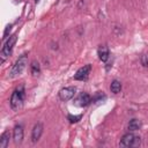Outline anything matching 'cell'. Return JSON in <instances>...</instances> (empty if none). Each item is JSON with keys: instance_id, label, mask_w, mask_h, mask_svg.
Returning a JSON list of instances; mask_svg holds the SVG:
<instances>
[{"instance_id": "cell-1", "label": "cell", "mask_w": 148, "mask_h": 148, "mask_svg": "<svg viewBox=\"0 0 148 148\" xmlns=\"http://www.w3.org/2000/svg\"><path fill=\"white\" fill-rule=\"evenodd\" d=\"M24 97H25V91H24L23 86L16 88V89L13 91V94H12V96H10V99H9V104H10L12 110L17 111L18 109H21V108L23 106Z\"/></svg>"}, {"instance_id": "cell-2", "label": "cell", "mask_w": 148, "mask_h": 148, "mask_svg": "<svg viewBox=\"0 0 148 148\" xmlns=\"http://www.w3.org/2000/svg\"><path fill=\"white\" fill-rule=\"evenodd\" d=\"M27 64H28V57H27V54L20 56L18 59L13 65V67L10 68L9 77H16V76H18L24 71V68L27 67Z\"/></svg>"}, {"instance_id": "cell-3", "label": "cell", "mask_w": 148, "mask_h": 148, "mask_svg": "<svg viewBox=\"0 0 148 148\" xmlns=\"http://www.w3.org/2000/svg\"><path fill=\"white\" fill-rule=\"evenodd\" d=\"M141 145V138L133 134V133H126L120 139L119 146L120 147H139Z\"/></svg>"}, {"instance_id": "cell-4", "label": "cell", "mask_w": 148, "mask_h": 148, "mask_svg": "<svg viewBox=\"0 0 148 148\" xmlns=\"http://www.w3.org/2000/svg\"><path fill=\"white\" fill-rule=\"evenodd\" d=\"M16 39H17L16 34H14V35L9 36V37L7 38V40L5 42V44H3L2 49H1V53H0V56H1V64L5 61V59H6L7 57L10 56V53H12V51H13V47H14V45H15V43H16Z\"/></svg>"}, {"instance_id": "cell-5", "label": "cell", "mask_w": 148, "mask_h": 148, "mask_svg": "<svg viewBox=\"0 0 148 148\" xmlns=\"http://www.w3.org/2000/svg\"><path fill=\"white\" fill-rule=\"evenodd\" d=\"M90 71H91V65L88 64V65H84L83 67L79 68L77 72L75 73L74 75V80H77V81H84L88 79L89 74H90Z\"/></svg>"}, {"instance_id": "cell-6", "label": "cell", "mask_w": 148, "mask_h": 148, "mask_svg": "<svg viewBox=\"0 0 148 148\" xmlns=\"http://www.w3.org/2000/svg\"><path fill=\"white\" fill-rule=\"evenodd\" d=\"M75 91H76V88L75 87H65V88H62L59 91V98L61 101H64V102L69 101V99H72L74 97Z\"/></svg>"}, {"instance_id": "cell-7", "label": "cell", "mask_w": 148, "mask_h": 148, "mask_svg": "<svg viewBox=\"0 0 148 148\" xmlns=\"http://www.w3.org/2000/svg\"><path fill=\"white\" fill-rule=\"evenodd\" d=\"M74 103H75L76 106L84 108V106H87V105H89L91 103V97H90V95L88 92L82 91V92L79 94V96L76 97V99L74 101Z\"/></svg>"}, {"instance_id": "cell-8", "label": "cell", "mask_w": 148, "mask_h": 148, "mask_svg": "<svg viewBox=\"0 0 148 148\" xmlns=\"http://www.w3.org/2000/svg\"><path fill=\"white\" fill-rule=\"evenodd\" d=\"M23 135H24L23 126L22 125H15V127L13 130V139H14V142L16 145H20L23 141Z\"/></svg>"}, {"instance_id": "cell-9", "label": "cell", "mask_w": 148, "mask_h": 148, "mask_svg": "<svg viewBox=\"0 0 148 148\" xmlns=\"http://www.w3.org/2000/svg\"><path fill=\"white\" fill-rule=\"evenodd\" d=\"M42 134H43V124H42V123L35 124V126H34V128H32V132H31V141H32L34 143L37 142V141L40 139Z\"/></svg>"}, {"instance_id": "cell-10", "label": "cell", "mask_w": 148, "mask_h": 148, "mask_svg": "<svg viewBox=\"0 0 148 148\" xmlns=\"http://www.w3.org/2000/svg\"><path fill=\"white\" fill-rule=\"evenodd\" d=\"M97 53H98L99 60H102L103 62L108 61V59H109V57H110V53H109V49H108L105 45H101V46L98 47Z\"/></svg>"}, {"instance_id": "cell-11", "label": "cell", "mask_w": 148, "mask_h": 148, "mask_svg": "<svg viewBox=\"0 0 148 148\" xmlns=\"http://www.w3.org/2000/svg\"><path fill=\"white\" fill-rule=\"evenodd\" d=\"M9 139H10V134L8 131H5L1 136H0V148H6L9 143Z\"/></svg>"}, {"instance_id": "cell-12", "label": "cell", "mask_w": 148, "mask_h": 148, "mask_svg": "<svg viewBox=\"0 0 148 148\" xmlns=\"http://www.w3.org/2000/svg\"><path fill=\"white\" fill-rule=\"evenodd\" d=\"M30 72L32 74V76H38L40 74V66H39V62L34 60L31 61V65H30Z\"/></svg>"}, {"instance_id": "cell-13", "label": "cell", "mask_w": 148, "mask_h": 148, "mask_svg": "<svg viewBox=\"0 0 148 148\" xmlns=\"http://www.w3.org/2000/svg\"><path fill=\"white\" fill-rule=\"evenodd\" d=\"M141 125L142 124L139 119H131L127 125V128H128V131H138V130H140Z\"/></svg>"}, {"instance_id": "cell-14", "label": "cell", "mask_w": 148, "mask_h": 148, "mask_svg": "<svg viewBox=\"0 0 148 148\" xmlns=\"http://www.w3.org/2000/svg\"><path fill=\"white\" fill-rule=\"evenodd\" d=\"M110 90H111V92H113V94L120 92V90H121V83H120L118 80H113V81L111 82Z\"/></svg>"}, {"instance_id": "cell-15", "label": "cell", "mask_w": 148, "mask_h": 148, "mask_svg": "<svg viewBox=\"0 0 148 148\" xmlns=\"http://www.w3.org/2000/svg\"><path fill=\"white\" fill-rule=\"evenodd\" d=\"M106 98V96L104 95V94H102V92H98V94H96L94 97H92V103H101V102H103L104 99Z\"/></svg>"}, {"instance_id": "cell-16", "label": "cell", "mask_w": 148, "mask_h": 148, "mask_svg": "<svg viewBox=\"0 0 148 148\" xmlns=\"http://www.w3.org/2000/svg\"><path fill=\"white\" fill-rule=\"evenodd\" d=\"M82 118V116L81 114H79V116H73V114H68L67 116V119L69 120V123L71 124H74V123H77L80 119Z\"/></svg>"}, {"instance_id": "cell-17", "label": "cell", "mask_w": 148, "mask_h": 148, "mask_svg": "<svg viewBox=\"0 0 148 148\" xmlns=\"http://www.w3.org/2000/svg\"><path fill=\"white\" fill-rule=\"evenodd\" d=\"M141 65L143 67H148V56L147 54H142L141 56Z\"/></svg>"}, {"instance_id": "cell-18", "label": "cell", "mask_w": 148, "mask_h": 148, "mask_svg": "<svg viewBox=\"0 0 148 148\" xmlns=\"http://www.w3.org/2000/svg\"><path fill=\"white\" fill-rule=\"evenodd\" d=\"M12 27H13L12 24H8V25L6 27V30H5V32H3V38H6V37H7V35H8V32H9L10 30H12Z\"/></svg>"}, {"instance_id": "cell-19", "label": "cell", "mask_w": 148, "mask_h": 148, "mask_svg": "<svg viewBox=\"0 0 148 148\" xmlns=\"http://www.w3.org/2000/svg\"><path fill=\"white\" fill-rule=\"evenodd\" d=\"M38 1H39V0H35V2H38Z\"/></svg>"}]
</instances>
